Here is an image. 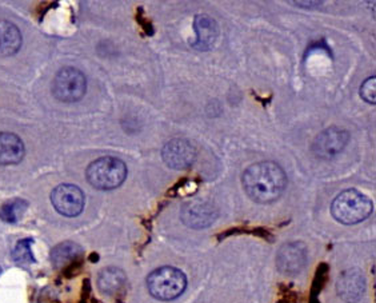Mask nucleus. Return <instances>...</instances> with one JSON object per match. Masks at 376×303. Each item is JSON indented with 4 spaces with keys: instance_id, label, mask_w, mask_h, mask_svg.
Instances as JSON below:
<instances>
[{
    "instance_id": "nucleus-15",
    "label": "nucleus",
    "mask_w": 376,
    "mask_h": 303,
    "mask_svg": "<svg viewBox=\"0 0 376 303\" xmlns=\"http://www.w3.org/2000/svg\"><path fill=\"white\" fill-rule=\"evenodd\" d=\"M83 254V250L79 244L74 242L61 243L52 250L51 260L56 268H63L75 261H78Z\"/></svg>"
},
{
    "instance_id": "nucleus-16",
    "label": "nucleus",
    "mask_w": 376,
    "mask_h": 303,
    "mask_svg": "<svg viewBox=\"0 0 376 303\" xmlns=\"http://www.w3.org/2000/svg\"><path fill=\"white\" fill-rule=\"evenodd\" d=\"M125 273L116 267L105 268L99 275V289L105 294H115L121 291V289L125 286Z\"/></svg>"
},
{
    "instance_id": "nucleus-18",
    "label": "nucleus",
    "mask_w": 376,
    "mask_h": 303,
    "mask_svg": "<svg viewBox=\"0 0 376 303\" xmlns=\"http://www.w3.org/2000/svg\"><path fill=\"white\" fill-rule=\"evenodd\" d=\"M31 243H32L31 240H23L17 244L14 250V260L17 262L23 263V264L35 262V258L31 251Z\"/></svg>"
},
{
    "instance_id": "nucleus-4",
    "label": "nucleus",
    "mask_w": 376,
    "mask_h": 303,
    "mask_svg": "<svg viewBox=\"0 0 376 303\" xmlns=\"http://www.w3.org/2000/svg\"><path fill=\"white\" fill-rule=\"evenodd\" d=\"M125 162L112 157L96 159L87 168V181L98 190H114L125 182Z\"/></svg>"
},
{
    "instance_id": "nucleus-2",
    "label": "nucleus",
    "mask_w": 376,
    "mask_h": 303,
    "mask_svg": "<svg viewBox=\"0 0 376 303\" xmlns=\"http://www.w3.org/2000/svg\"><path fill=\"white\" fill-rule=\"evenodd\" d=\"M331 213L337 222L355 224L363 222L373 213V202L357 190H346L335 198Z\"/></svg>"
},
{
    "instance_id": "nucleus-17",
    "label": "nucleus",
    "mask_w": 376,
    "mask_h": 303,
    "mask_svg": "<svg viewBox=\"0 0 376 303\" xmlns=\"http://www.w3.org/2000/svg\"><path fill=\"white\" fill-rule=\"evenodd\" d=\"M27 208V203L21 199H12L0 210V218L8 223L18 222Z\"/></svg>"
},
{
    "instance_id": "nucleus-13",
    "label": "nucleus",
    "mask_w": 376,
    "mask_h": 303,
    "mask_svg": "<svg viewBox=\"0 0 376 303\" xmlns=\"http://www.w3.org/2000/svg\"><path fill=\"white\" fill-rule=\"evenodd\" d=\"M364 289H366L364 278L356 270H351V271L344 273L342 275V278L339 280V283H337L339 295L344 301L350 303H354L357 300H360V297L364 293Z\"/></svg>"
},
{
    "instance_id": "nucleus-12",
    "label": "nucleus",
    "mask_w": 376,
    "mask_h": 303,
    "mask_svg": "<svg viewBox=\"0 0 376 303\" xmlns=\"http://www.w3.org/2000/svg\"><path fill=\"white\" fill-rule=\"evenodd\" d=\"M25 154L21 138L12 133H0V164H17Z\"/></svg>"
},
{
    "instance_id": "nucleus-11",
    "label": "nucleus",
    "mask_w": 376,
    "mask_h": 303,
    "mask_svg": "<svg viewBox=\"0 0 376 303\" xmlns=\"http://www.w3.org/2000/svg\"><path fill=\"white\" fill-rule=\"evenodd\" d=\"M194 27H195L196 39L192 46L200 51H207L209 48H212L219 35L216 21L207 15H199L195 18Z\"/></svg>"
},
{
    "instance_id": "nucleus-19",
    "label": "nucleus",
    "mask_w": 376,
    "mask_h": 303,
    "mask_svg": "<svg viewBox=\"0 0 376 303\" xmlns=\"http://www.w3.org/2000/svg\"><path fill=\"white\" fill-rule=\"evenodd\" d=\"M360 97L371 104H375L376 101V79L375 77H371L370 79L363 81L360 87Z\"/></svg>"
},
{
    "instance_id": "nucleus-3",
    "label": "nucleus",
    "mask_w": 376,
    "mask_h": 303,
    "mask_svg": "<svg viewBox=\"0 0 376 303\" xmlns=\"http://www.w3.org/2000/svg\"><path fill=\"white\" fill-rule=\"evenodd\" d=\"M147 287L156 300L171 301L183 294L187 287V278L175 267H160L148 275Z\"/></svg>"
},
{
    "instance_id": "nucleus-10",
    "label": "nucleus",
    "mask_w": 376,
    "mask_h": 303,
    "mask_svg": "<svg viewBox=\"0 0 376 303\" xmlns=\"http://www.w3.org/2000/svg\"><path fill=\"white\" fill-rule=\"evenodd\" d=\"M218 213L212 204L207 202H188L183 206L182 219L192 228L207 227L215 221Z\"/></svg>"
},
{
    "instance_id": "nucleus-7",
    "label": "nucleus",
    "mask_w": 376,
    "mask_h": 303,
    "mask_svg": "<svg viewBox=\"0 0 376 303\" xmlns=\"http://www.w3.org/2000/svg\"><path fill=\"white\" fill-rule=\"evenodd\" d=\"M350 139L348 131L340 127H330L322 131L313 141V151L322 159H331L344 150Z\"/></svg>"
},
{
    "instance_id": "nucleus-5",
    "label": "nucleus",
    "mask_w": 376,
    "mask_h": 303,
    "mask_svg": "<svg viewBox=\"0 0 376 303\" xmlns=\"http://www.w3.org/2000/svg\"><path fill=\"white\" fill-rule=\"evenodd\" d=\"M87 90V81L82 71L67 67L61 70L52 83V92L58 101L74 103L81 101Z\"/></svg>"
},
{
    "instance_id": "nucleus-6",
    "label": "nucleus",
    "mask_w": 376,
    "mask_h": 303,
    "mask_svg": "<svg viewBox=\"0 0 376 303\" xmlns=\"http://www.w3.org/2000/svg\"><path fill=\"white\" fill-rule=\"evenodd\" d=\"M51 202L64 217H78L83 211V191L74 184H61L54 188Z\"/></svg>"
},
{
    "instance_id": "nucleus-9",
    "label": "nucleus",
    "mask_w": 376,
    "mask_h": 303,
    "mask_svg": "<svg viewBox=\"0 0 376 303\" xmlns=\"http://www.w3.org/2000/svg\"><path fill=\"white\" fill-rule=\"evenodd\" d=\"M307 261L306 248L300 243H287L278 254V267L284 274L299 273Z\"/></svg>"
},
{
    "instance_id": "nucleus-1",
    "label": "nucleus",
    "mask_w": 376,
    "mask_h": 303,
    "mask_svg": "<svg viewBox=\"0 0 376 303\" xmlns=\"http://www.w3.org/2000/svg\"><path fill=\"white\" fill-rule=\"evenodd\" d=\"M242 183L252 201L271 203L282 197L287 186V177L278 163H255L244 171Z\"/></svg>"
},
{
    "instance_id": "nucleus-14",
    "label": "nucleus",
    "mask_w": 376,
    "mask_h": 303,
    "mask_svg": "<svg viewBox=\"0 0 376 303\" xmlns=\"http://www.w3.org/2000/svg\"><path fill=\"white\" fill-rule=\"evenodd\" d=\"M21 34L18 27L7 21H0V57H11L19 51Z\"/></svg>"
},
{
    "instance_id": "nucleus-8",
    "label": "nucleus",
    "mask_w": 376,
    "mask_h": 303,
    "mask_svg": "<svg viewBox=\"0 0 376 303\" xmlns=\"http://www.w3.org/2000/svg\"><path fill=\"white\" fill-rule=\"evenodd\" d=\"M162 155L169 168L185 170L195 161L196 148L186 139H172L165 146Z\"/></svg>"
}]
</instances>
